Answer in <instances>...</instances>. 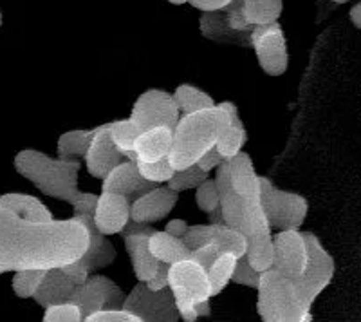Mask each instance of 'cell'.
<instances>
[{
  "label": "cell",
  "instance_id": "1",
  "mask_svg": "<svg viewBox=\"0 0 361 322\" xmlns=\"http://www.w3.org/2000/svg\"><path fill=\"white\" fill-rule=\"evenodd\" d=\"M90 244L89 230L71 219L31 221L0 207V275L18 270L62 268Z\"/></svg>",
  "mask_w": 361,
  "mask_h": 322
},
{
  "label": "cell",
  "instance_id": "2",
  "mask_svg": "<svg viewBox=\"0 0 361 322\" xmlns=\"http://www.w3.org/2000/svg\"><path fill=\"white\" fill-rule=\"evenodd\" d=\"M13 165L22 178L29 179L42 194L66 201L74 208V217L80 219L89 230L90 244L80 259L90 273L114 263L118 256L114 244L94 227V208L98 194L78 190V172L82 169V163L76 157L60 160V157L47 156L40 150L27 149L20 150L15 156Z\"/></svg>",
  "mask_w": 361,
  "mask_h": 322
},
{
  "label": "cell",
  "instance_id": "3",
  "mask_svg": "<svg viewBox=\"0 0 361 322\" xmlns=\"http://www.w3.org/2000/svg\"><path fill=\"white\" fill-rule=\"evenodd\" d=\"M228 161L231 170V181L243 198L244 207V236L247 237V261L259 272H266L273 266V228L264 212L260 194V176L255 172L251 156L244 150Z\"/></svg>",
  "mask_w": 361,
  "mask_h": 322
},
{
  "label": "cell",
  "instance_id": "4",
  "mask_svg": "<svg viewBox=\"0 0 361 322\" xmlns=\"http://www.w3.org/2000/svg\"><path fill=\"white\" fill-rule=\"evenodd\" d=\"M230 124H233V120L224 102L206 111L180 114L173 129V143L169 156L173 169H186L197 163L202 154L215 147L222 129Z\"/></svg>",
  "mask_w": 361,
  "mask_h": 322
},
{
  "label": "cell",
  "instance_id": "5",
  "mask_svg": "<svg viewBox=\"0 0 361 322\" xmlns=\"http://www.w3.org/2000/svg\"><path fill=\"white\" fill-rule=\"evenodd\" d=\"M257 314L264 322H311L312 314L296 294L295 282L275 268L260 275Z\"/></svg>",
  "mask_w": 361,
  "mask_h": 322
},
{
  "label": "cell",
  "instance_id": "6",
  "mask_svg": "<svg viewBox=\"0 0 361 322\" xmlns=\"http://www.w3.org/2000/svg\"><path fill=\"white\" fill-rule=\"evenodd\" d=\"M169 288L172 290L176 299L179 317L185 322L197 321L199 315L195 306L212 299L208 270L190 257L170 265Z\"/></svg>",
  "mask_w": 361,
  "mask_h": 322
},
{
  "label": "cell",
  "instance_id": "7",
  "mask_svg": "<svg viewBox=\"0 0 361 322\" xmlns=\"http://www.w3.org/2000/svg\"><path fill=\"white\" fill-rule=\"evenodd\" d=\"M304 236L309 248L307 266H305L304 273L293 282H295L300 301L311 310L316 299L324 294V290L333 281L336 265H334L333 256L325 250L318 236H314L312 232H304Z\"/></svg>",
  "mask_w": 361,
  "mask_h": 322
},
{
  "label": "cell",
  "instance_id": "8",
  "mask_svg": "<svg viewBox=\"0 0 361 322\" xmlns=\"http://www.w3.org/2000/svg\"><path fill=\"white\" fill-rule=\"evenodd\" d=\"M260 194L271 228L286 230V228H300L305 223L309 203L304 196L276 189L273 181L264 176H260Z\"/></svg>",
  "mask_w": 361,
  "mask_h": 322
},
{
  "label": "cell",
  "instance_id": "9",
  "mask_svg": "<svg viewBox=\"0 0 361 322\" xmlns=\"http://www.w3.org/2000/svg\"><path fill=\"white\" fill-rule=\"evenodd\" d=\"M123 308L141 322H177L180 318L172 290H150L141 281L125 295Z\"/></svg>",
  "mask_w": 361,
  "mask_h": 322
},
{
  "label": "cell",
  "instance_id": "10",
  "mask_svg": "<svg viewBox=\"0 0 361 322\" xmlns=\"http://www.w3.org/2000/svg\"><path fill=\"white\" fill-rule=\"evenodd\" d=\"M251 47L257 54V62L269 76H282L289 66L288 40L279 22L255 25L251 31Z\"/></svg>",
  "mask_w": 361,
  "mask_h": 322
},
{
  "label": "cell",
  "instance_id": "11",
  "mask_svg": "<svg viewBox=\"0 0 361 322\" xmlns=\"http://www.w3.org/2000/svg\"><path fill=\"white\" fill-rule=\"evenodd\" d=\"M180 118V111L173 95L159 89H150L140 95L130 111V120L140 133L154 127H170L173 131Z\"/></svg>",
  "mask_w": 361,
  "mask_h": 322
},
{
  "label": "cell",
  "instance_id": "12",
  "mask_svg": "<svg viewBox=\"0 0 361 322\" xmlns=\"http://www.w3.org/2000/svg\"><path fill=\"white\" fill-rule=\"evenodd\" d=\"M74 304H78L80 311L85 321L89 315L99 310H111V308H123L125 294L112 279L105 275L87 277V281L76 286L73 299Z\"/></svg>",
  "mask_w": 361,
  "mask_h": 322
},
{
  "label": "cell",
  "instance_id": "13",
  "mask_svg": "<svg viewBox=\"0 0 361 322\" xmlns=\"http://www.w3.org/2000/svg\"><path fill=\"white\" fill-rule=\"evenodd\" d=\"M309 259V248L304 232L300 228H286L273 236V266L289 279H298L304 273Z\"/></svg>",
  "mask_w": 361,
  "mask_h": 322
},
{
  "label": "cell",
  "instance_id": "14",
  "mask_svg": "<svg viewBox=\"0 0 361 322\" xmlns=\"http://www.w3.org/2000/svg\"><path fill=\"white\" fill-rule=\"evenodd\" d=\"M154 230L156 228H152V225L128 221L123 232L119 234V236H123L125 250H127L128 257H130L135 279L141 282L150 281L154 273H156L157 266H159V261L154 257V254L150 252V246H148V239H150Z\"/></svg>",
  "mask_w": 361,
  "mask_h": 322
},
{
  "label": "cell",
  "instance_id": "15",
  "mask_svg": "<svg viewBox=\"0 0 361 322\" xmlns=\"http://www.w3.org/2000/svg\"><path fill=\"white\" fill-rule=\"evenodd\" d=\"M177 201H179V192L172 190L169 185H156L130 203V221L143 225L157 223L170 215Z\"/></svg>",
  "mask_w": 361,
  "mask_h": 322
},
{
  "label": "cell",
  "instance_id": "16",
  "mask_svg": "<svg viewBox=\"0 0 361 322\" xmlns=\"http://www.w3.org/2000/svg\"><path fill=\"white\" fill-rule=\"evenodd\" d=\"M85 167L87 172L96 179H105L107 174L111 172L114 167H118L119 163H123L127 157L121 154V150L116 147V143L111 138V131H109V124L99 125L96 129V134L92 138V143L87 149L85 156Z\"/></svg>",
  "mask_w": 361,
  "mask_h": 322
},
{
  "label": "cell",
  "instance_id": "17",
  "mask_svg": "<svg viewBox=\"0 0 361 322\" xmlns=\"http://www.w3.org/2000/svg\"><path fill=\"white\" fill-rule=\"evenodd\" d=\"M130 221V201L125 196L114 192H103L98 196L94 208V227L103 236L121 234Z\"/></svg>",
  "mask_w": 361,
  "mask_h": 322
},
{
  "label": "cell",
  "instance_id": "18",
  "mask_svg": "<svg viewBox=\"0 0 361 322\" xmlns=\"http://www.w3.org/2000/svg\"><path fill=\"white\" fill-rule=\"evenodd\" d=\"M156 183L148 181L143 178V174L137 169V161L125 160L123 163H119L118 167L107 174V178L102 181L103 192H114V194H121L128 199L134 201L135 198H140L141 194L148 192L154 189Z\"/></svg>",
  "mask_w": 361,
  "mask_h": 322
},
{
  "label": "cell",
  "instance_id": "19",
  "mask_svg": "<svg viewBox=\"0 0 361 322\" xmlns=\"http://www.w3.org/2000/svg\"><path fill=\"white\" fill-rule=\"evenodd\" d=\"M215 183L219 189V201H221V212L222 221L228 227H233L237 230L243 232L244 228V207L243 198L238 196L235 190L233 181H231V170L228 161H224L217 169V176H215Z\"/></svg>",
  "mask_w": 361,
  "mask_h": 322
},
{
  "label": "cell",
  "instance_id": "20",
  "mask_svg": "<svg viewBox=\"0 0 361 322\" xmlns=\"http://www.w3.org/2000/svg\"><path fill=\"white\" fill-rule=\"evenodd\" d=\"M199 31L204 38L215 42V44H231L238 47H251V33H243L230 28L226 11H209L202 13L199 18Z\"/></svg>",
  "mask_w": 361,
  "mask_h": 322
},
{
  "label": "cell",
  "instance_id": "21",
  "mask_svg": "<svg viewBox=\"0 0 361 322\" xmlns=\"http://www.w3.org/2000/svg\"><path fill=\"white\" fill-rule=\"evenodd\" d=\"M76 286L78 285H76L62 268H51L45 272L40 286H38V290L35 292L33 301L37 302L38 306H42V308L71 301Z\"/></svg>",
  "mask_w": 361,
  "mask_h": 322
},
{
  "label": "cell",
  "instance_id": "22",
  "mask_svg": "<svg viewBox=\"0 0 361 322\" xmlns=\"http://www.w3.org/2000/svg\"><path fill=\"white\" fill-rule=\"evenodd\" d=\"M173 143V131L170 127H154L143 131L134 143L137 161H157L169 157Z\"/></svg>",
  "mask_w": 361,
  "mask_h": 322
},
{
  "label": "cell",
  "instance_id": "23",
  "mask_svg": "<svg viewBox=\"0 0 361 322\" xmlns=\"http://www.w3.org/2000/svg\"><path fill=\"white\" fill-rule=\"evenodd\" d=\"M148 246H150V252L154 254V257L161 263H166V265H173L177 261L190 257V250L183 243V239L172 236L166 230H154L150 239H148Z\"/></svg>",
  "mask_w": 361,
  "mask_h": 322
},
{
  "label": "cell",
  "instance_id": "24",
  "mask_svg": "<svg viewBox=\"0 0 361 322\" xmlns=\"http://www.w3.org/2000/svg\"><path fill=\"white\" fill-rule=\"evenodd\" d=\"M0 207L20 217L31 219V221H51L53 214L44 203L35 196L29 194H4L0 196Z\"/></svg>",
  "mask_w": 361,
  "mask_h": 322
},
{
  "label": "cell",
  "instance_id": "25",
  "mask_svg": "<svg viewBox=\"0 0 361 322\" xmlns=\"http://www.w3.org/2000/svg\"><path fill=\"white\" fill-rule=\"evenodd\" d=\"M96 129H78V131H69L58 138L56 154L60 160H73V157L85 156L87 149L92 143V138L96 134Z\"/></svg>",
  "mask_w": 361,
  "mask_h": 322
},
{
  "label": "cell",
  "instance_id": "26",
  "mask_svg": "<svg viewBox=\"0 0 361 322\" xmlns=\"http://www.w3.org/2000/svg\"><path fill=\"white\" fill-rule=\"evenodd\" d=\"M282 0H243V13L253 25H264L279 22L282 15Z\"/></svg>",
  "mask_w": 361,
  "mask_h": 322
},
{
  "label": "cell",
  "instance_id": "27",
  "mask_svg": "<svg viewBox=\"0 0 361 322\" xmlns=\"http://www.w3.org/2000/svg\"><path fill=\"white\" fill-rule=\"evenodd\" d=\"M173 98H176L180 114L206 111V109H212L215 105V100L208 93H204L195 85H190V83H183V85L177 87L176 93H173Z\"/></svg>",
  "mask_w": 361,
  "mask_h": 322
},
{
  "label": "cell",
  "instance_id": "28",
  "mask_svg": "<svg viewBox=\"0 0 361 322\" xmlns=\"http://www.w3.org/2000/svg\"><path fill=\"white\" fill-rule=\"evenodd\" d=\"M238 257L231 252H222L219 254L217 259L212 263L208 268V279H209V288H212V297H217L224 292V288L231 282L233 277L235 266H237Z\"/></svg>",
  "mask_w": 361,
  "mask_h": 322
},
{
  "label": "cell",
  "instance_id": "29",
  "mask_svg": "<svg viewBox=\"0 0 361 322\" xmlns=\"http://www.w3.org/2000/svg\"><path fill=\"white\" fill-rule=\"evenodd\" d=\"M214 243L219 254L231 252L237 257H244L247 254V237L244 236V232L228 227L226 223L214 225Z\"/></svg>",
  "mask_w": 361,
  "mask_h": 322
},
{
  "label": "cell",
  "instance_id": "30",
  "mask_svg": "<svg viewBox=\"0 0 361 322\" xmlns=\"http://www.w3.org/2000/svg\"><path fill=\"white\" fill-rule=\"evenodd\" d=\"M109 131H111V138L116 143L121 154H123L127 160L137 161V154L134 150V143L140 136V129L135 127L134 121L130 118H125V120H118L109 124Z\"/></svg>",
  "mask_w": 361,
  "mask_h": 322
},
{
  "label": "cell",
  "instance_id": "31",
  "mask_svg": "<svg viewBox=\"0 0 361 322\" xmlns=\"http://www.w3.org/2000/svg\"><path fill=\"white\" fill-rule=\"evenodd\" d=\"M246 141L247 133L246 129H244V125L230 124L222 129V133L219 134L215 147H217L219 153L222 154L224 160H231V157L237 156V154L243 150Z\"/></svg>",
  "mask_w": 361,
  "mask_h": 322
},
{
  "label": "cell",
  "instance_id": "32",
  "mask_svg": "<svg viewBox=\"0 0 361 322\" xmlns=\"http://www.w3.org/2000/svg\"><path fill=\"white\" fill-rule=\"evenodd\" d=\"M208 178H209V172H204L197 163H193V165L186 167V169L176 170L166 185L180 194V192H185V190L197 189V186Z\"/></svg>",
  "mask_w": 361,
  "mask_h": 322
},
{
  "label": "cell",
  "instance_id": "33",
  "mask_svg": "<svg viewBox=\"0 0 361 322\" xmlns=\"http://www.w3.org/2000/svg\"><path fill=\"white\" fill-rule=\"evenodd\" d=\"M45 272L47 270H18V272H13L15 275H13L11 286L15 295L20 299H33Z\"/></svg>",
  "mask_w": 361,
  "mask_h": 322
},
{
  "label": "cell",
  "instance_id": "34",
  "mask_svg": "<svg viewBox=\"0 0 361 322\" xmlns=\"http://www.w3.org/2000/svg\"><path fill=\"white\" fill-rule=\"evenodd\" d=\"M137 169L143 174L145 179L156 183V185L169 183V179L176 172L169 157H161L157 161H137Z\"/></svg>",
  "mask_w": 361,
  "mask_h": 322
},
{
  "label": "cell",
  "instance_id": "35",
  "mask_svg": "<svg viewBox=\"0 0 361 322\" xmlns=\"http://www.w3.org/2000/svg\"><path fill=\"white\" fill-rule=\"evenodd\" d=\"M195 203H197L199 210H202L204 214H212V212L221 208L219 189L215 179H204V181L195 189Z\"/></svg>",
  "mask_w": 361,
  "mask_h": 322
},
{
  "label": "cell",
  "instance_id": "36",
  "mask_svg": "<svg viewBox=\"0 0 361 322\" xmlns=\"http://www.w3.org/2000/svg\"><path fill=\"white\" fill-rule=\"evenodd\" d=\"M44 322H80L83 321V315L80 311L78 304L73 301L60 302L44 308Z\"/></svg>",
  "mask_w": 361,
  "mask_h": 322
},
{
  "label": "cell",
  "instance_id": "37",
  "mask_svg": "<svg viewBox=\"0 0 361 322\" xmlns=\"http://www.w3.org/2000/svg\"><path fill=\"white\" fill-rule=\"evenodd\" d=\"M260 275H262V272L253 268V265H251L250 261H247V257L244 256V257H238L233 277H231V282L246 286V288L257 290V286H259V281H260Z\"/></svg>",
  "mask_w": 361,
  "mask_h": 322
},
{
  "label": "cell",
  "instance_id": "38",
  "mask_svg": "<svg viewBox=\"0 0 361 322\" xmlns=\"http://www.w3.org/2000/svg\"><path fill=\"white\" fill-rule=\"evenodd\" d=\"M214 241V225H193L188 227L186 234L183 236V243L188 246V250H197V248L204 246V244L212 243Z\"/></svg>",
  "mask_w": 361,
  "mask_h": 322
},
{
  "label": "cell",
  "instance_id": "39",
  "mask_svg": "<svg viewBox=\"0 0 361 322\" xmlns=\"http://www.w3.org/2000/svg\"><path fill=\"white\" fill-rule=\"evenodd\" d=\"M85 322H141L132 311L125 308H111V310H99L89 315Z\"/></svg>",
  "mask_w": 361,
  "mask_h": 322
},
{
  "label": "cell",
  "instance_id": "40",
  "mask_svg": "<svg viewBox=\"0 0 361 322\" xmlns=\"http://www.w3.org/2000/svg\"><path fill=\"white\" fill-rule=\"evenodd\" d=\"M217 256H219V250H217V246H215L214 241L208 244H204V246L197 248V250H192V252H190V259L195 261V263H199L201 266H204L206 270L212 266V263L217 259Z\"/></svg>",
  "mask_w": 361,
  "mask_h": 322
},
{
  "label": "cell",
  "instance_id": "41",
  "mask_svg": "<svg viewBox=\"0 0 361 322\" xmlns=\"http://www.w3.org/2000/svg\"><path fill=\"white\" fill-rule=\"evenodd\" d=\"M224 161L226 160H224V157H222V154L219 153L217 147H212V149H209L208 153H204L201 157H199L197 165L201 167V169L204 170V172H212V170L219 169V167H221L222 163H224Z\"/></svg>",
  "mask_w": 361,
  "mask_h": 322
},
{
  "label": "cell",
  "instance_id": "42",
  "mask_svg": "<svg viewBox=\"0 0 361 322\" xmlns=\"http://www.w3.org/2000/svg\"><path fill=\"white\" fill-rule=\"evenodd\" d=\"M62 270L71 277V279H73L74 282H76V285H82L83 281H87V277L90 275V272L87 270V266L83 265L82 259L73 261V263H69V265L62 266Z\"/></svg>",
  "mask_w": 361,
  "mask_h": 322
},
{
  "label": "cell",
  "instance_id": "43",
  "mask_svg": "<svg viewBox=\"0 0 361 322\" xmlns=\"http://www.w3.org/2000/svg\"><path fill=\"white\" fill-rule=\"evenodd\" d=\"M169 270L170 265L166 263H161L159 261V266H157L156 273L150 281L147 282V286L150 290H163V288H169Z\"/></svg>",
  "mask_w": 361,
  "mask_h": 322
},
{
  "label": "cell",
  "instance_id": "44",
  "mask_svg": "<svg viewBox=\"0 0 361 322\" xmlns=\"http://www.w3.org/2000/svg\"><path fill=\"white\" fill-rule=\"evenodd\" d=\"M233 0H190L188 4H192L193 8L199 9L201 13H209V11H221V9L228 8Z\"/></svg>",
  "mask_w": 361,
  "mask_h": 322
},
{
  "label": "cell",
  "instance_id": "45",
  "mask_svg": "<svg viewBox=\"0 0 361 322\" xmlns=\"http://www.w3.org/2000/svg\"><path fill=\"white\" fill-rule=\"evenodd\" d=\"M190 225L186 223L185 219H172V221H169V225L164 227V230L170 232L172 236L179 237V239H183V236L186 234V230H188Z\"/></svg>",
  "mask_w": 361,
  "mask_h": 322
},
{
  "label": "cell",
  "instance_id": "46",
  "mask_svg": "<svg viewBox=\"0 0 361 322\" xmlns=\"http://www.w3.org/2000/svg\"><path fill=\"white\" fill-rule=\"evenodd\" d=\"M349 15H350V22H353L357 29H361V2H357L356 6H353Z\"/></svg>",
  "mask_w": 361,
  "mask_h": 322
},
{
  "label": "cell",
  "instance_id": "47",
  "mask_svg": "<svg viewBox=\"0 0 361 322\" xmlns=\"http://www.w3.org/2000/svg\"><path fill=\"white\" fill-rule=\"evenodd\" d=\"M169 2L173 6H183V4H188L190 0H169Z\"/></svg>",
  "mask_w": 361,
  "mask_h": 322
},
{
  "label": "cell",
  "instance_id": "48",
  "mask_svg": "<svg viewBox=\"0 0 361 322\" xmlns=\"http://www.w3.org/2000/svg\"><path fill=\"white\" fill-rule=\"evenodd\" d=\"M333 2H336V4H345L347 0H333Z\"/></svg>",
  "mask_w": 361,
  "mask_h": 322
},
{
  "label": "cell",
  "instance_id": "49",
  "mask_svg": "<svg viewBox=\"0 0 361 322\" xmlns=\"http://www.w3.org/2000/svg\"><path fill=\"white\" fill-rule=\"evenodd\" d=\"M0 28H2V11H0Z\"/></svg>",
  "mask_w": 361,
  "mask_h": 322
}]
</instances>
